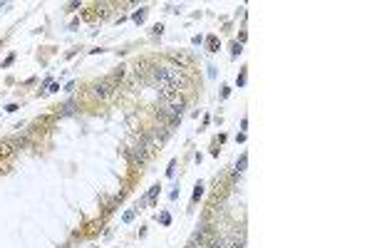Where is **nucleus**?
Wrapping results in <instances>:
<instances>
[{
  "mask_svg": "<svg viewBox=\"0 0 372 248\" xmlns=\"http://www.w3.org/2000/svg\"><path fill=\"white\" fill-rule=\"evenodd\" d=\"M151 79L159 87L161 97H171V94H176L179 89L186 87V74L176 65H159V67H154L151 70Z\"/></svg>",
  "mask_w": 372,
  "mask_h": 248,
  "instance_id": "f257e3e1",
  "label": "nucleus"
},
{
  "mask_svg": "<svg viewBox=\"0 0 372 248\" xmlns=\"http://www.w3.org/2000/svg\"><path fill=\"white\" fill-rule=\"evenodd\" d=\"M243 243H246V231L243 228H233L231 236L226 238V248H243Z\"/></svg>",
  "mask_w": 372,
  "mask_h": 248,
  "instance_id": "f03ea898",
  "label": "nucleus"
},
{
  "mask_svg": "<svg viewBox=\"0 0 372 248\" xmlns=\"http://www.w3.org/2000/svg\"><path fill=\"white\" fill-rule=\"evenodd\" d=\"M112 92H114V82H109V79L94 84V94H97V97H109Z\"/></svg>",
  "mask_w": 372,
  "mask_h": 248,
  "instance_id": "7ed1b4c3",
  "label": "nucleus"
},
{
  "mask_svg": "<svg viewBox=\"0 0 372 248\" xmlns=\"http://www.w3.org/2000/svg\"><path fill=\"white\" fill-rule=\"evenodd\" d=\"M218 47H221V45H218V40L211 35V37H208V52H218Z\"/></svg>",
  "mask_w": 372,
  "mask_h": 248,
  "instance_id": "20e7f679",
  "label": "nucleus"
},
{
  "mask_svg": "<svg viewBox=\"0 0 372 248\" xmlns=\"http://www.w3.org/2000/svg\"><path fill=\"white\" fill-rule=\"evenodd\" d=\"M144 18H146V8H141V10L134 13V23H144Z\"/></svg>",
  "mask_w": 372,
  "mask_h": 248,
  "instance_id": "39448f33",
  "label": "nucleus"
},
{
  "mask_svg": "<svg viewBox=\"0 0 372 248\" xmlns=\"http://www.w3.org/2000/svg\"><path fill=\"white\" fill-rule=\"evenodd\" d=\"M246 164H248V156H246V154H241V159H238V164H236V169H238V171H243V169H246Z\"/></svg>",
  "mask_w": 372,
  "mask_h": 248,
  "instance_id": "423d86ee",
  "label": "nucleus"
},
{
  "mask_svg": "<svg viewBox=\"0 0 372 248\" xmlns=\"http://www.w3.org/2000/svg\"><path fill=\"white\" fill-rule=\"evenodd\" d=\"M156 194H159V186H151V191L146 194V199H144V201H154V199H156Z\"/></svg>",
  "mask_w": 372,
  "mask_h": 248,
  "instance_id": "0eeeda50",
  "label": "nucleus"
},
{
  "mask_svg": "<svg viewBox=\"0 0 372 248\" xmlns=\"http://www.w3.org/2000/svg\"><path fill=\"white\" fill-rule=\"evenodd\" d=\"M201 196H203V186H201V184H196V191H194V199H191V201H199Z\"/></svg>",
  "mask_w": 372,
  "mask_h": 248,
  "instance_id": "6e6552de",
  "label": "nucleus"
},
{
  "mask_svg": "<svg viewBox=\"0 0 372 248\" xmlns=\"http://www.w3.org/2000/svg\"><path fill=\"white\" fill-rule=\"evenodd\" d=\"M136 211H139V209H132V211H127V213H124V223H129V221H134Z\"/></svg>",
  "mask_w": 372,
  "mask_h": 248,
  "instance_id": "1a4fd4ad",
  "label": "nucleus"
},
{
  "mask_svg": "<svg viewBox=\"0 0 372 248\" xmlns=\"http://www.w3.org/2000/svg\"><path fill=\"white\" fill-rule=\"evenodd\" d=\"M159 221H161V223H164V226H169V223H171L169 213H161V216H159Z\"/></svg>",
  "mask_w": 372,
  "mask_h": 248,
  "instance_id": "9d476101",
  "label": "nucleus"
},
{
  "mask_svg": "<svg viewBox=\"0 0 372 248\" xmlns=\"http://www.w3.org/2000/svg\"><path fill=\"white\" fill-rule=\"evenodd\" d=\"M72 112H74V102H67L65 104V114H72Z\"/></svg>",
  "mask_w": 372,
  "mask_h": 248,
  "instance_id": "9b49d317",
  "label": "nucleus"
},
{
  "mask_svg": "<svg viewBox=\"0 0 372 248\" xmlns=\"http://www.w3.org/2000/svg\"><path fill=\"white\" fill-rule=\"evenodd\" d=\"M0 8H5V3H0Z\"/></svg>",
  "mask_w": 372,
  "mask_h": 248,
  "instance_id": "f8f14e48",
  "label": "nucleus"
}]
</instances>
